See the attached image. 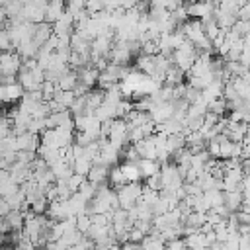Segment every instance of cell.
<instances>
[{"label": "cell", "mask_w": 250, "mask_h": 250, "mask_svg": "<svg viewBox=\"0 0 250 250\" xmlns=\"http://www.w3.org/2000/svg\"><path fill=\"white\" fill-rule=\"evenodd\" d=\"M107 170L109 168H105L104 164H92L90 172L86 174V180L94 186H104L107 182Z\"/></svg>", "instance_id": "30bf717a"}, {"label": "cell", "mask_w": 250, "mask_h": 250, "mask_svg": "<svg viewBox=\"0 0 250 250\" xmlns=\"http://www.w3.org/2000/svg\"><path fill=\"white\" fill-rule=\"evenodd\" d=\"M238 37H248V29H250V23L248 21H242V20H236L234 25L230 27Z\"/></svg>", "instance_id": "d590c367"}, {"label": "cell", "mask_w": 250, "mask_h": 250, "mask_svg": "<svg viewBox=\"0 0 250 250\" xmlns=\"http://www.w3.org/2000/svg\"><path fill=\"white\" fill-rule=\"evenodd\" d=\"M141 193H143V186L139 182H129V184H123L121 188L115 189V195H117V203H119V209H131L135 207V203L141 199Z\"/></svg>", "instance_id": "6da1fadb"}, {"label": "cell", "mask_w": 250, "mask_h": 250, "mask_svg": "<svg viewBox=\"0 0 250 250\" xmlns=\"http://www.w3.org/2000/svg\"><path fill=\"white\" fill-rule=\"evenodd\" d=\"M20 189V186L18 184H14L12 180H8V182H4V184H0V197L2 199H6L8 195H12V193H16Z\"/></svg>", "instance_id": "836d02e7"}, {"label": "cell", "mask_w": 250, "mask_h": 250, "mask_svg": "<svg viewBox=\"0 0 250 250\" xmlns=\"http://www.w3.org/2000/svg\"><path fill=\"white\" fill-rule=\"evenodd\" d=\"M74 94L72 92H62V90H57L55 94H53V102L61 107V109H68L70 105H72V102H74Z\"/></svg>", "instance_id": "7402d4cb"}, {"label": "cell", "mask_w": 250, "mask_h": 250, "mask_svg": "<svg viewBox=\"0 0 250 250\" xmlns=\"http://www.w3.org/2000/svg\"><path fill=\"white\" fill-rule=\"evenodd\" d=\"M82 232H78V230H72V232H66V234H62L61 238H59V242L62 244V246H66V248H70V246H74V244H78L80 240H82Z\"/></svg>", "instance_id": "f1b7e54d"}, {"label": "cell", "mask_w": 250, "mask_h": 250, "mask_svg": "<svg viewBox=\"0 0 250 250\" xmlns=\"http://www.w3.org/2000/svg\"><path fill=\"white\" fill-rule=\"evenodd\" d=\"M4 223H6L8 230H21V227H23V213L21 211H8V215L4 217Z\"/></svg>", "instance_id": "44dd1931"}, {"label": "cell", "mask_w": 250, "mask_h": 250, "mask_svg": "<svg viewBox=\"0 0 250 250\" xmlns=\"http://www.w3.org/2000/svg\"><path fill=\"white\" fill-rule=\"evenodd\" d=\"M74 72H76V80H78V84L86 86L88 90H92V86L98 82V74H100L92 64L82 66V68H78V70H74Z\"/></svg>", "instance_id": "52a82bcc"}, {"label": "cell", "mask_w": 250, "mask_h": 250, "mask_svg": "<svg viewBox=\"0 0 250 250\" xmlns=\"http://www.w3.org/2000/svg\"><path fill=\"white\" fill-rule=\"evenodd\" d=\"M6 203H8V207H10V211H20V207L25 203V197H23V193L18 189L16 193H12V195H8L6 199H4Z\"/></svg>", "instance_id": "83f0119b"}, {"label": "cell", "mask_w": 250, "mask_h": 250, "mask_svg": "<svg viewBox=\"0 0 250 250\" xmlns=\"http://www.w3.org/2000/svg\"><path fill=\"white\" fill-rule=\"evenodd\" d=\"M84 180H86L84 176H80V174H74V172H72L64 182H66V186H68L70 193H74V191H78V188H80V184H82Z\"/></svg>", "instance_id": "4dcf8cb0"}, {"label": "cell", "mask_w": 250, "mask_h": 250, "mask_svg": "<svg viewBox=\"0 0 250 250\" xmlns=\"http://www.w3.org/2000/svg\"><path fill=\"white\" fill-rule=\"evenodd\" d=\"M51 29H53V35H57V37H61V35H70V33L74 31V20H72V16L64 10V14L51 25Z\"/></svg>", "instance_id": "277c9868"}, {"label": "cell", "mask_w": 250, "mask_h": 250, "mask_svg": "<svg viewBox=\"0 0 250 250\" xmlns=\"http://www.w3.org/2000/svg\"><path fill=\"white\" fill-rule=\"evenodd\" d=\"M62 14H64V0H49L47 2V8H45L43 21L49 23V25H53Z\"/></svg>", "instance_id": "8992f818"}, {"label": "cell", "mask_w": 250, "mask_h": 250, "mask_svg": "<svg viewBox=\"0 0 250 250\" xmlns=\"http://www.w3.org/2000/svg\"><path fill=\"white\" fill-rule=\"evenodd\" d=\"M86 205L88 201L78 193H70V197L66 199V211H68V217H78V215H84L86 213Z\"/></svg>", "instance_id": "5b68a950"}, {"label": "cell", "mask_w": 250, "mask_h": 250, "mask_svg": "<svg viewBox=\"0 0 250 250\" xmlns=\"http://www.w3.org/2000/svg\"><path fill=\"white\" fill-rule=\"evenodd\" d=\"M39 146V135H33V133H21V135H16V148L18 150H29V152H35Z\"/></svg>", "instance_id": "9c48e42d"}, {"label": "cell", "mask_w": 250, "mask_h": 250, "mask_svg": "<svg viewBox=\"0 0 250 250\" xmlns=\"http://www.w3.org/2000/svg\"><path fill=\"white\" fill-rule=\"evenodd\" d=\"M76 219V230L78 232H82V234H86L88 232V229L92 227V221H90V215H78V217H74Z\"/></svg>", "instance_id": "1f68e13d"}, {"label": "cell", "mask_w": 250, "mask_h": 250, "mask_svg": "<svg viewBox=\"0 0 250 250\" xmlns=\"http://www.w3.org/2000/svg\"><path fill=\"white\" fill-rule=\"evenodd\" d=\"M35 156H37V154H35V152H29V150H16V162H20V164H23V166H29Z\"/></svg>", "instance_id": "d6a6232c"}, {"label": "cell", "mask_w": 250, "mask_h": 250, "mask_svg": "<svg viewBox=\"0 0 250 250\" xmlns=\"http://www.w3.org/2000/svg\"><path fill=\"white\" fill-rule=\"evenodd\" d=\"M168 154H176L178 150H182L186 145H184V135L182 133H176V135H166V143H164Z\"/></svg>", "instance_id": "d6986e66"}, {"label": "cell", "mask_w": 250, "mask_h": 250, "mask_svg": "<svg viewBox=\"0 0 250 250\" xmlns=\"http://www.w3.org/2000/svg\"><path fill=\"white\" fill-rule=\"evenodd\" d=\"M47 205H49V201H47L45 197H39V199H35V201L29 205V209H31V213H35V215H45Z\"/></svg>", "instance_id": "e575fe53"}, {"label": "cell", "mask_w": 250, "mask_h": 250, "mask_svg": "<svg viewBox=\"0 0 250 250\" xmlns=\"http://www.w3.org/2000/svg\"><path fill=\"white\" fill-rule=\"evenodd\" d=\"M135 68L146 76L152 74L154 70V55H137V61H135Z\"/></svg>", "instance_id": "2e32d148"}, {"label": "cell", "mask_w": 250, "mask_h": 250, "mask_svg": "<svg viewBox=\"0 0 250 250\" xmlns=\"http://www.w3.org/2000/svg\"><path fill=\"white\" fill-rule=\"evenodd\" d=\"M8 211H10V207H8V203H6L4 199H0V219H4V217L8 215Z\"/></svg>", "instance_id": "60d3db41"}, {"label": "cell", "mask_w": 250, "mask_h": 250, "mask_svg": "<svg viewBox=\"0 0 250 250\" xmlns=\"http://www.w3.org/2000/svg\"><path fill=\"white\" fill-rule=\"evenodd\" d=\"M70 168H72V172L74 174H80V176H84L86 178V174L90 172V168H92V160L88 158V156H76L74 160H72V164H70Z\"/></svg>", "instance_id": "ffe728a7"}, {"label": "cell", "mask_w": 250, "mask_h": 250, "mask_svg": "<svg viewBox=\"0 0 250 250\" xmlns=\"http://www.w3.org/2000/svg\"><path fill=\"white\" fill-rule=\"evenodd\" d=\"M172 111H174L172 102H160V104H156V105L148 111V115H150V119H152L154 123H164V121H168V119L172 117Z\"/></svg>", "instance_id": "ba28073f"}, {"label": "cell", "mask_w": 250, "mask_h": 250, "mask_svg": "<svg viewBox=\"0 0 250 250\" xmlns=\"http://www.w3.org/2000/svg\"><path fill=\"white\" fill-rule=\"evenodd\" d=\"M0 199H2V197H0Z\"/></svg>", "instance_id": "ee69618b"}, {"label": "cell", "mask_w": 250, "mask_h": 250, "mask_svg": "<svg viewBox=\"0 0 250 250\" xmlns=\"http://www.w3.org/2000/svg\"><path fill=\"white\" fill-rule=\"evenodd\" d=\"M51 35H53L51 25H49V23H45V21H41V23H37V25H35V31H33L31 41H33L37 47H41V45H43Z\"/></svg>", "instance_id": "4fadbf2b"}, {"label": "cell", "mask_w": 250, "mask_h": 250, "mask_svg": "<svg viewBox=\"0 0 250 250\" xmlns=\"http://www.w3.org/2000/svg\"><path fill=\"white\" fill-rule=\"evenodd\" d=\"M107 250H121V246H119V244H117V242H113V244H111V246H109V248H107Z\"/></svg>", "instance_id": "7bdbcfd3"}, {"label": "cell", "mask_w": 250, "mask_h": 250, "mask_svg": "<svg viewBox=\"0 0 250 250\" xmlns=\"http://www.w3.org/2000/svg\"><path fill=\"white\" fill-rule=\"evenodd\" d=\"M207 111H211V113L223 117L225 111H227V102H225L223 98H215V100H211V102L207 104Z\"/></svg>", "instance_id": "4316f807"}, {"label": "cell", "mask_w": 250, "mask_h": 250, "mask_svg": "<svg viewBox=\"0 0 250 250\" xmlns=\"http://www.w3.org/2000/svg\"><path fill=\"white\" fill-rule=\"evenodd\" d=\"M78 84V80H76V72L74 70H66L61 78H59V82H57V90H62V92H72L74 90V86Z\"/></svg>", "instance_id": "e0dca14e"}, {"label": "cell", "mask_w": 250, "mask_h": 250, "mask_svg": "<svg viewBox=\"0 0 250 250\" xmlns=\"http://www.w3.org/2000/svg\"><path fill=\"white\" fill-rule=\"evenodd\" d=\"M145 188H148V189H152V191H160V189H162L160 176H158V174H154V176L146 178V186H145Z\"/></svg>", "instance_id": "74e56055"}, {"label": "cell", "mask_w": 250, "mask_h": 250, "mask_svg": "<svg viewBox=\"0 0 250 250\" xmlns=\"http://www.w3.org/2000/svg\"><path fill=\"white\" fill-rule=\"evenodd\" d=\"M4 90H6V104H12V102H20V100H21V96H23V88H21L18 82L4 86Z\"/></svg>", "instance_id": "cb8c5ba5"}, {"label": "cell", "mask_w": 250, "mask_h": 250, "mask_svg": "<svg viewBox=\"0 0 250 250\" xmlns=\"http://www.w3.org/2000/svg\"><path fill=\"white\" fill-rule=\"evenodd\" d=\"M21 66V59L14 51H2L0 53V74L6 76H16Z\"/></svg>", "instance_id": "3957f363"}, {"label": "cell", "mask_w": 250, "mask_h": 250, "mask_svg": "<svg viewBox=\"0 0 250 250\" xmlns=\"http://www.w3.org/2000/svg\"><path fill=\"white\" fill-rule=\"evenodd\" d=\"M96 189H98V186H94V184H90L88 180H84V182L80 184V188H78V193H80L86 201H90V199L96 195Z\"/></svg>", "instance_id": "f546056e"}, {"label": "cell", "mask_w": 250, "mask_h": 250, "mask_svg": "<svg viewBox=\"0 0 250 250\" xmlns=\"http://www.w3.org/2000/svg\"><path fill=\"white\" fill-rule=\"evenodd\" d=\"M137 168H139V174H141V178H150V176L158 174V170H160V162H158V160L141 158V160L137 162Z\"/></svg>", "instance_id": "7c38bea8"}, {"label": "cell", "mask_w": 250, "mask_h": 250, "mask_svg": "<svg viewBox=\"0 0 250 250\" xmlns=\"http://www.w3.org/2000/svg\"><path fill=\"white\" fill-rule=\"evenodd\" d=\"M6 232H10V230H8L6 223H4V219H0V234H6Z\"/></svg>", "instance_id": "b9f144b4"}, {"label": "cell", "mask_w": 250, "mask_h": 250, "mask_svg": "<svg viewBox=\"0 0 250 250\" xmlns=\"http://www.w3.org/2000/svg\"><path fill=\"white\" fill-rule=\"evenodd\" d=\"M145 236H146V234H143L139 229H135V227L129 229V242H137V244H141V240H143Z\"/></svg>", "instance_id": "ab89813d"}, {"label": "cell", "mask_w": 250, "mask_h": 250, "mask_svg": "<svg viewBox=\"0 0 250 250\" xmlns=\"http://www.w3.org/2000/svg\"><path fill=\"white\" fill-rule=\"evenodd\" d=\"M119 168H121L123 178H125V182H127V184H129V182H139V180H141V174H139L137 162H125V164H121Z\"/></svg>", "instance_id": "603a6c76"}, {"label": "cell", "mask_w": 250, "mask_h": 250, "mask_svg": "<svg viewBox=\"0 0 250 250\" xmlns=\"http://www.w3.org/2000/svg\"><path fill=\"white\" fill-rule=\"evenodd\" d=\"M164 250H188V246L182 238H174V240H168L164 244Z\"/></svg>", "instance_id": "8d00e7d4"}, {"label": "cell", "mask_w": 250, "mask_h": 250, "mask_svg": "<svg viewBox=\"0 0 250 250\" xmlns=\"http://www.w3.org/2000/svg\"><path fill=\"white\" fill-rule=\"evenodd\" d=\"M135 148L139 152L141 158H148V160H156V148L152 143V137H145L143 141L135 143Z\"/></svg>", "instance_id": "8fae6325"}, {"label": "cell", "mask_w": 250, "mask_h": 250, "mask_svg": "<svg viewBox=\"0 0 250 250\" xmlns=\"http://www.w3.org/2000/svg\"><path fill=\"white\" fill-rule=\"evenodd\" d=\"M37 51L39 47L29 39V41H21L18 47H16V53L20 55L21 61H29V59H35L37 57Z\"/></svg>", "instance_id": "5bb4252c"}, {"label": "cell", "mask_w": 250, "mask_h": 250, "mask_svg": "<svg viewBox=\"0 0 250 250\" xmlns=\"http://www.w3.org/2000/svg\"><path fill=\"white\" fill-rule=\"evenodd\" d=\"M203 197L209 203V209L223 205V191L221 189H207V191H203Z\"/></svg>", "instance_id": "d4e9b609"}, {"label": "cell", "mask_w": 250, "mask_h": 250, "mask_svg": "<svg viewBox=\"0 0 250 250\" xmlns=\"http://www.w3.org/2000/svg\"><path fill=\"white\" fill-rule=\"evenodd\" d=\"M2 51H12V43L8 39V33L4 27H0V53Z\"/></svg>", "instance_id": "f35d334b"}, {"label": "cell", "mask_w": 250, "mask_h": 250, "mask_svg": "<svg viewBox=\"0 0 250 250\" xmlns=\"http://www.w3.org/2000/svg\"><path fill=\"white\" fill-rule=\"evenodd\" d=\"M107 180H109V184H111L113 188H121L123 184H127V182H125V178H123V172H121V168H119V166H113L111 170H107Z\"/></svg>", "instance_id": "484cf974"}, {"label": "cell", "mask_w": 250, "mask_h": 250, "mask_svg": "<svg viewBox=\"0 0 250 250\" xmlns=\"http://www.w3.org/2000/svg\"><path fill=\"white\" fill-rule=\"evenodd\" d=\"M242 199H246V197H242L240 191H223V205L227 207L229 213L238 211V205Z\"/></svg>", "instance_id": "9a60e30c"}, {"label": "cell", "mask_w": 250, "mask_h": 250, "mask_svg": "<svg viewBox=\"0 0 250 250\" xmlns=\"http://www.w3.org/2000/svg\"><path fill=\"white\" fill-rule=\"evenodd\" d=\"M100 123L102 121H109V119H115V105H111V104H105V102H102L96 109H94V113H92Z\"/></svg>", "instance_id": "ac0fdd59"}, {"label": "cell", "mask_w": 250, "mask_h": 250, "mask_svg": "<svg viewBox=\"0 0 250 250\" xmlns=\"http://www.w3.org/2000/svg\"><path fill=\"white\" fill-rule=\"evenodd\" d=\"M158 176H160V184H162V189H178L184 186V180L176 168V164H170V162H164L160 164V170H158Z\"/></svg>", "instance_id": "7a4b0ae2"}]
</instances>
